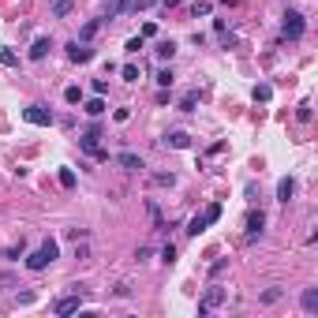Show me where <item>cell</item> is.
I'll return each mask as SVG.
<instances>
[{"label":"cell","instance_id":"obj_1","mask_svg":"<svg viewBox=\"0 0 318 318\" xmlns=\"http://www.w3.org/2000/svg\"><path fill=\"white\" fill-rule=\"evenodd\" d=\"M56 251H60V247H56V240H45L42 247H38V251H34L30 259H26V269H34V273H42V269L49 266V262H56Z\"/></svg>","mask_w":318,"mask_h":318},{"label":"cell","instance_id":"obj_2","mask_svg":"<svg viewBox=\"0 0 318 318\" xmlns=\"http://www.w3.org/2000/svg\"><path fill=\"white\" fill-rule=\"evenodd\" d=\"M98 139H101V127L94 124L90 131H86L83 139H79V150H86L90 158H98V161H109V150H101V146H98Z\"/></svg>","mask_w":318,"mask_h":318},{"label":"cell","instance_id":"obj_3","mask_svg":"<svg viewBox=\"0 0 318 318\" xmlns=\"http://www.w3.org/2000/svg\"><path fill=\"white\" fill-rule=\"evenodd\" d=\"M75 311H83V296H79V285H75V292H71V296H60V300L53 303V315H60V318L75 315Z\"/></svg>","mask_w":318,"mask_h":318},{"label":"cell","instance_id":"obj_4","mask_svg":"<svg viewBox=\"0 0 318 318\" xmlns=\"http://www.w3.org/2000/svg\"><path fill=\"white\" fill-rule=\"evenodd\" d=\"M225 303V288H217V285H210L206 288V296H202V303H199V318H206L213 307H221Z\"/></svg>","mask_w":318,"mask_h":318},{"label":"cell","instance_id":"obj_5","mask_svg":"<svg viewBox=\"0 0 318 318\" xmlns=\"http://www.w3.org/2000/svg\"><path fill=\"white\" fill-rule=\"evenodd\" d=\"M23 120H26V124H34V127H49V124H53V112L45 109V105H26V109H23Z\"/></svg>","mask_w":318,"mask_h":318},{"label":"cell","instance_id":"obj_6","mask_svg":"<svg viewBox=\"0 0 318 318\" xmlns=\"http://www.w3.org/2000/svg\"><path fill=\"white\" fill-rule=\"evenodd\" d=\"M281 30H285V38H292V42L303 38V15H300V11H288L285 23H281Z\"/></svg>","mask_w":318,"mask_h":318},{"label":"cell","instance_id":"obj_7","mask_svg":"<svg viewBox=\"0 0 318 318\" xmlns=\"http://www.w3.org/2000/svg\"><path fill=\"white\" fill-rule=\"evenodd\" d=\"M262 228H266V213H262V210H251V213H247V240H259Z\"/></svg>","mask_w":318,"mask_h":318},{"label":"cell","instance_id":"obj_8","mask_svg":"<svg viewBox=\"0 0 318 318\" xmlns=\"http://www.w3.org/2000/svg\"><path fill=\"white\" fill-rule=\"evenodd\" d=\"M116 165H124V168H131V172H139V168H146V161L139 158V154H131V150H120V154H116Z\"/></svg>","mask_w":318,"mask_h":318},{"label":"cell","instance_id":"obj_9","mask_svg":"<svg viewBox=\"0 0 318 318\" xmlns=\"http://www.w3.org/2000/svg\"><path fill=\"white\" fill-rule=\"evenodd\" d=\"M90 56H94V49H86V45H79V42L67 45V60H75V64H86Z\"/></svg>","mask_w":318,"mask_h":318},{"label":"cell","instance_id":"obj_10","mask_svg":"<svg viewBox=\"0 0 318 318\" xmlns=\"http://www.w3.org/2000/svg\"><path fill=\"white\" fill-rule=\"evenodd\" d=\"M165 146H172V150H187V146H191V135H187V131H172L165 139Z\"/></svg>","mask_w":318,"mask_h":318},{"label":"cell","instance_id":"obj_11","mask_svg":"<svg viewBox=\"0 0 318 318\" xmlns=\"http://www.w3.org/2000/svg\"><path fill=\"white\" fill-rule=\"evenodd\" d=\"M49 49H53L49 38H38V42L30 45V60H45V56H49Z\"/></svg>","mask_w":318,"mask_h":318},{"label":"cell","instance_id":"obj_12","mask_svg":"<svg viewBox=\"0 0 318 318\" xmlns=\"http://www.w3.org/2000/svg\"><path fill=\"white\" fill-rule=\"evenodd\" d=\"M292 195H296V180H292V176H285V180L277 184V199H281V202H288Z\"/></svg>","mask_w":318,"mask_h":318},{"label":"cell","instance_id":"obj_13","mask_svg":"<svg viewBox=\"0 0 318 318\" xmlns=\"http://www.w3.org/2000/svg\"><path fill=\"white\" fill-rule=\"evenodd\" d=\"M83 112H86V116H101V112H105V101H101V94H94V98L86 101Z\"/></svg>","mask_w":318,"mask_h":318},{"label":"cell","instance_id":"obj_14","mask_svg":"<svg viewBox=\"0 0 318 318\" xmlns=\"http://www.w3.org/2000/svg\"><path fill=\"white\" fill-rule=\"evenodd\" d=\"M206 225H210V221H206V213H195V217L187 221V236H199V232H206Z\"/></svg>","mask_w":318,"mask_h":318},{"label":"cell","instance_id":"obj_15","mask_svg":"<svg viewBox=\"0 0 318 318\" xmlns=\"http://www.w3.org/2000/svg\"><path fill=\"white\" fill-rule=\"evenodd\" d=\"M303 311H307V315H318V288H307V292H303Z\"/></svg>","mask_w":318,"mask_h":318},{"label":"cell","instance_id":"obj_16","mask_svg":"<svg viewBox=\"0 0 318 318\" xmlns=\"http://www.w3.org/2000/svg\"><path fill=\"white\" fill-rule=\"evenodd\" d=\"M195 105H199V90H187L180 98V112H195Z\"/></svg>","mask_w":318,"mask_h":318},{"label":"cell","instance_id":"obj_17","mask_svg":"<svg viewBox=\"0 0 318 318\" xmlns=\"http://www.w3.org/2000/svg\"><path fill=\"white\" fill-rule=\"evenodd\" d=\"M98 30H101V19H90V23H86L83 30H79V42H90V38H94Z\"/></svg>","mask_w":318,"mask_h":318},{"label":"cell","instance_id":"obj_18","mask_svg":"<svg viewBox=\"0 0 318 318\" xmlns=\"http://www.w3.org/2000/svg\"><path fill=\"white\" fill-rule=\"evenodd\" d=\"M71 8H75V4H71V0H53V15H56V19L71 15Z\"/></svg>","mask_w":318,"mask_h":318},{"label":"cell","instance_id":"obj_19","mask_svg":"<svg viewBox=\"0 0 318 318\" xmlns=\"http://www.w3.org/2000/svg\"><path fill=\"white\" fill-rule=\"evenodd\" d=\"M0 64H4V67H15V64H19L15 49H8V45H0Z\"/></svg>","mask_w":318,"mask_h":318},{"label":"cell","instance_id":"obj_20","mask_svg":"<svg viewBox=\"0 0 318 318\" xmlns=\"http://www.w3.org/2000/svg\"><path fill=\"white\" fill-rule=\"evenodd\" d=\"M158 56L161 60H172L176 56V42H158Z\"/></svg>","mask_w":318,"mask_h":318},{"label":"cell","instance_id":"obj_21","mask_svg":"<svg viewBox=\"0 0 318 318\" xmlns=\"http://www.w3.org/2000/svg\"><path fill=\"white\" fill-rule=\"evenodd\" d=\"M269 98H273V86H269V83H259V86H255V101H269Z\"/></svg>","mask_w":318,"mask_h":318},{"label":"cell","instance_id":"obj_22","mask_svg":"<svg viewBox=\"0 0 318 318\" xmlns=\"http://www.w3.org/2000/svg\"><path fill=\"white\" fill-rule=\"evenodd\" d=\"M60 187H67V191H71V187H75V172H71V168H60Z\"/></svg>","mask_w":318,"mask_h":318},{"label":"cell","instance_id":"obj_23","mask_svg":"<svg viewBox=\"0 0 318 318\" xmlns=\"http://www.w3.org/2000/svg\"><path fill=\"white\" fill-rule=\"evenodd\" d=\"M120 75H124V83H139V67H135V64H124V67H120Z\"/></svg>","mask_w":318,"mask_h":318},{"label":"cell","instance_id":"obj_24","mask_svg":"<svg viewBox=\"0 0 318 318\" xmlns=\"http://www.w3.org/2000/svg\"><path fill=\"white\" fill-rule=\"evenodd\" d=\"M64 101H67V105H79V101H83V90H79V86H67V90H64Z\"/></svg>","mask_w":318,"mask_h":318},{"label":"cell","instance_id":"obj_25","mask_svg":"<svg viewBox=\"0 0 318 318\" xmlns=\"http://www.w3.org/2000/svg\"><path fill=\"white\" fill-rule=\"evenodd\" d=\"M154 184H158V187H172L176 176H172V172H154Z\"/></svg>","mask_w":318,"mask_h":318},{"label":"cell","instance_id":"obj_26","mask_svg":"<svg viewBox=\"0 0 318 318\" xmlns=\"http://www.w3.org/2000/svg\"><path fill=\"white\" fill-rule=\"evenodd\" d=\"M172 67H161V71H158V86H165V90H168V86H172Z\"/></svg>","mask_w":318,"mask_h":318},{"label":"cell","instance_id":"obj_27","mask_svg":"<svg viewBox=\"0 0 318 318\" xmlns=\"http://www.w3.org/2000/svg\"><path fill=\"white\" fill-rule=\"evenodd\" d=\"M202 213H206V221H210V225H213V221L221 217V202H210V206L202 210Z\"/></svg>","mask_w":318,"mask_h":318},{"label":"cell","instance_id":"obj_28","mask_svg":"<svg viewBox=\"0 0 318 318\" xmlns=\"http://www.w3.org/2000/svg\"><path fill=\"white\" fill-rule=\"evenodd\" d=\"M228 269V259H221V262H213V266H210V281H217L221 273H225Z\"/></svg>","mask_w":318,"mask_h":318},{"label":"cell","instance_id":"obj_29","mask_svg":"<svg viewBox=\"0 0 318 318\" xmlns=\"http://www.w3.org/2000/svg\"><path fill=\"white\" fill-rule=\"evenodd\" d=\"M210 11H213V8H210L206 0H199V4H195V8H191V15H195V19H206Z\"/></svg>","mask_w":318,"mask_h":318},{"label":"cell","instance_id":"obj_30","mask_svg":"<svg viewBox=\"0 0 318 318\" xmlns=\"http://www.w3.org/2000/svg\"><path fill=\"white\" fill-rule=\"evenodd\" d=\"M281 296H285V292H281V288H266V292H262L259 300H262V303H277V300H281Z\"/></svg>","mask_w":318,"mask_h":318},{"label":"cell","instance_id":"obj_31","mask_svg":"<svg viewBox=\"0 0 318 318\" xmlns=\"http://www.w3.org/2000/svg\"><path fill=\"white\" fill-rule=\"evenodd\" d=\"M161 262H168V266L176 262V247H172V243H165V247H161Z\"/></svg>","mask_w":318,"mask_h":318},{"label":"cell","instance_id":"obj_32","mask_svg":"<svg viewBox=\"0 0 318 318\" xmlns=\"http://www.w3.org/2000/svg\"><path fill=\"white\" fill-rule=\"evenodd\" d=\"M296 120H303V124H307V120H311V105H307V101H303L300 109H296Z\"/></svg>","mask_w":318,"mask_h":318},{"label":"cell","instance_id":"obj_33","mask_svg":"<svg viewBox=\"0 0 318 318\" xmlns=\"http://www.w3.org/2000/svg\"><path fill=\"white\" fill-rule=\"evenodd\" d=\"M124 49H127V53H131V56H135V53L143 49V38H131V42H127V45H124Z\"/></svg>","mask_w":318,"mask_h":318},{"label":"cell","instance_id":"obj_34","mask_svg":"<svg viewBox=\"0 0 318 318\" xmlns=\"http://www.w3.org/2000/svg\"><path fill=\"white\" fill-rule=\"evenodd\" d=\"M67 240H86V228H67Z\"/></svg>","mask_w":318,"mask_h":318},{"label":"cell","instance_id":"obj_35","mask_svg":"<svg viewBox=\"0 0 318 318\" xmlns=\"http://www.w3.org/2000/svg\"><path fill=\"white\" fill-rule=\"evenodd\" d=\"M131 120V109H116V124H127Z\"/></svg>","mask_w":318,"mask_h":318},{"label":"cell","instance_id":"obj_36","mask_svg":"<svg viewBox=\"0 0 318 318\" xmlns=\"http://www.w3.org/2000/svg\"><path fill=\"white\" fill-rule=\"evenodd\" d=\"M158 0H135V11H146V8H154Z\"/></svg>","mask_w":318,"mask_h":318},{"label":"cell","instance_id":"obj_37","mask_svg":"<svg viewBox=\"0 0 318 318\" xmlns=\"http://www.w3.org/2000/svg\"><path fill=\"white\" fill-rule=\"evenodd\" d=\"M172 4H176V0H165V8H172Z\"/></svg>","mask_w":318,"mask_h":318}]
</instances>
